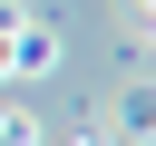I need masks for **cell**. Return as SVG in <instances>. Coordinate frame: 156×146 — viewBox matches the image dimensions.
Masks as SVG:
<instances>
[{"instance_id": "obj_3", "label": "cell", "mask_w": 156, "mask_h": 146, "mask_svg": "<svg viewBox=\"0 0 156 146\" xmlns=\"http://www.w3.org/2000/svg\"><path fill=\"white\" fill-rule=\"evenodd\" d=\"M58 146H117V136H107V117H78V127H68Z\"/></svg>"}, {"instance_id": "obj_4", "label": "cell", "mask_w": 156, "mask_h": 146, "mask_svg": "<svg viewBox=\"0 0 156 146\" xmlns=\"http://www.w3.org/2000/svg\"><path fill=\"white\" fill-rule=\"evenodd\" d=\"M10 29H20V0H0V78H10Z\"/></svg>"}, {"instance_id": "obj_1", "label": "cell", "mask_w": 156, "mask_h": 146, "mask_svg": "<svg viewBox=\"0 0 156 146\" xmlns=\"http://www.w3.org/2000/svg\"><path fill=\"white\" fill-rule=\"evenodd\" d=\"M107 136L117 146H156V78H127L107 97Z\"/></svg>"}, {"instance_id": "obj_2", "label": "cell", "mask_w": 156, "mask_h": 146, "mask_svg": "<svg viewBox=\"0 0 156 146\" xmlns=\"http://www.w3.org/2000/svg\"><path fill=\"white\" fill-rule=\"evenodd\" d=\"M0 146H49V127H39V107H20V97H10V107H0Z\"/></svg>"}]
</instances>
